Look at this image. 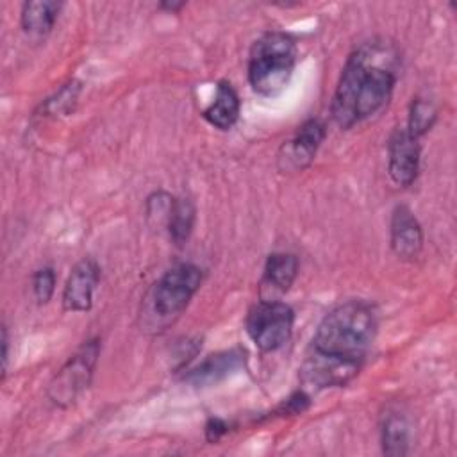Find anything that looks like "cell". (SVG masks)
Returning a JSON list of instances; mask_svg holds the SVG:
<instances>
[{
    "instance_id": "2e32d148",
    "label": "cell",
    "mask_w": 457,
    "mask_h": 457,
    "mask_svg": "<svg viewBox=\"0 0 457 457\" xmlns=\"http://www.w3.org/2000/svg\"><path fill=\"white\" fill-rule=\"evenodd\" d=\"M196 221V207L195 202L187 196H175L168 221H166V230L175 246H184L195 228Z\"/></svg>"
},
{
    "instance_id": "6da1fadb",
    "label": "cell",
    "mask_w": 457,
    "mask_h": 457,
    "mask_svg": "<svg viewBox=\"0 0 457 457\" xmlns=\"http://www.w3.org/2000/svg\"><path fill=\"white\" fill-rule=\"evenodd\" d=\"M377 330V311L366 300H348L328 311L318 323L300 366L303 386L321 391L352 382L366 361Z\"/></svg>"
},
{
    "instance_id": "7c38bea8",
    "label": "cell",
    "mask_w": 457,
    "mask_h": 457,
    "mask_svg": "<svg viewBox=\"0 0 457 457\" xmlns=\"http://www.w3.org/2000/svg\"><path fill=\"white\" fill-rule=\"evenodd\" d=\"M241 112V100L228 80H218L212 102L204 109V120L218 130H230Z\"/></svg>"
},
{
    "instance_id": "ffe728a7",
    "label": "cell",
    "mask_w": 457,
    "mask_h": 457,
    "mask_svg": "<svg viewBox=\"0 0 457 457\" xmlns=\"http://www.w3.org/2000/svg\"><path fill=\"white\" fill-rule=\"evenodd\" d=\"M55 284H57V275L52 266L37 268L32 273V293L39 305H45L52 300L55 293Z\"/></svg>"
},
{
    "instance_id": "603a6c76",
    "label": "cell",
    "mask_w": 457,
    "mask_h": 457,
    "mask_svg": "<svg viewBox=\"0 0 457 457\" xmlns=\"http://www.w3.org/2000/svg\"><path fill=\"white\" fill-rule=\"evenodd\" d=\"M7 362H9V334H7V327L2 325V378L7 373Z\"/></svg>"
},
{
    "instance_id": "9c48e42d",
    "label": "cell",
    "mask_w": 457,
    "mask_h": 457,
    "mask_svg": "<svg viewBox=\"0 0 457 457\" xmlns=\"http://www.w3.org/2000/svg\"><path fill=\"white\" fill-rule=\"evenodd\" d=\"M100 282V266L95 259H80L70 271L62 287V307L68 312H87Z\"/></svg>"
},
{
    "instance_id": "5bb4252c",
    "label": "cell",
    "mask_w": 457,
    "mask_h": 457,
    "mask_svg": "<svg viewBox=\"0 0 457 457\" xmlns=\"http://www.w3.org/2000/svg\"><path fill=\"white\" fill-rule=\"evenodd\" d=\"M62 9L61 2L55 0H30L21 5L20 23L21 29L34 36H45L48 34Z\"/></svg>"
},
{
    "instance_id": "9a60e30c",
    "label": "cell",
    "mask_w": 457,
    "mask_h": 457,
    "mask_svg": "<svg viewBox=\"0 0 457 457\" xmlns=\"http://www.w3.org/2000/svg\"><path fill=\"white\" fill-rule=\"evenodd\" d=\"M411 427L407 418L398 412H387L380 425V446L382 453L387 457H403L409 452Z\"/></svg>"
},
{
    "instance_id": "52a82bcc",
    "label": "cell",
    "mask_w": 457,
    "mask_h": 457,
    "mask_svg": "<svg viewBox=\"0 0 457 457\" xmlns=\"http://www.w3.org/2000/svg\"><path fill=\"white\" fill-rule=\"evenodd\" d=\"M327 137V127L320 118L305 120L295 134L284 141L278 152V166L284 171H302L311 166Z\"/></svg>"
},
{
    "instance_id": "5b68a950",
    "label": "cell",
    "mask_w": 457,
    "mask_h": 457,
    "mask_svg": "<svg viewBox=\"0 0 457 457\" xmlns=\"http://www.w3.org/2000/svg\"><path fill=\"white\" fill-rule=\"evenodd\" d=\"M100 352V337H91L84 341L55 371L46 389V396L55 407H70L89 387Z\"/></svg>"
},
{
    "instance_id": "7402d4cb",
    "label": "cell",
    "mask_w": 457,
    "mask_h": 457,
    "mask_svg": "<svg viewBox=\"0 0 457 457\" xmlns=\"http://www.w3.org/2000/svg\"><path fill=\"white\" fill-rule=\"evenodd\" d=\"M230 430V425L218 416H212L205 421L204 425V434H205V441L207 443H218L221 437H225Z\"/></svg>"
},
{
    "instance_id": "8fae6325",
    "label": "cell",
    "mask_w": 457,
    "mask_h": 457,
    "mask_svg": "<svg viewBox=\"0 0 457 457\" xmlns=\"http://www.w3.org/2000/svg\"><path fill=\"white\" fill-rule=\"evenodd\" d=\"M246 361V353L243 348H228L223 352H216L205 357L198 366L186 371L184 380L195 387H205L218 384L220 380L237 373Z\"/></svg>"
},
{
    "instance_id": "cb8c5ba5",
    "label": "cell",
    "mask_w": 457,
    "mask_h": 457,
    "mask_svg": "<svg viewBox=\"0 0 457 457\" xmlns=\"http://www.w3.org/2000/svg\"><path fill=\"white\" fill-rule=\"evenodd\" d=\"M184 5H186L184 2H161V4H159L161 9H166V11H170V12H177V11H180Z\"/></svg>"
},
{
    "instance_id": "3957f363",
    "label": "cell",
    "mask_w": 457,
    "mask_h": 457,
    "mask_svg": "<svg viewBox=\"0 0 457 457\" xmlns=\"http://www.w3.org/2000/svg\"><path fill=\"white\" fill-rule=\"evenodd\" d=\"M296 41L284 30L262 32L248 54V84L266 98L282 93L293 75L296 64Z\"/></svg>"
},
{
    "instance_id": "4fadbf2b",
    "label": "cell",
    "mask_w": 457,
    "mask_h": 457,
    "mask_svg": "<svg viewBox=\"0 0 457 457\" xmlns=\"http://www.w3.org/2000/svg\"><path fill=\"white\" fill-rule=\"evenodd\" d=\"M300 262L291 252H273L266 257L261 284L275 293H287L298 277Z\"/></svg>"
},
{
    "instance_id": "8992f818",
    "label": "cell",
    "mask_w": 457,
    "mask_h": 457,
    "mask_svg": "<svg viewBox=\"0 0 457 457\" xmlns=\"http://www.w3.org/2000/svg\"><path fill=\"white\" fill-rule=\"evenodd\" d=\"M245 327L248 337L261 352H275L293 336L295 311L286 302L264 298L250 307Z\"/></svg>"
},
{
    "instance_id": "30bf717a",
    "label": "cell",
    "mask_w": 457,
    "mask_h": 457,
    "mask_svg": "<svg viewBox=\"0 0 457 457\" xmlns=\"http://www.w3.org/2000/svg\"><path fill=\"white\" fill-rule=\"evenodd\" d=\"M425 243V234L416 214L405 205H395L389 220V245L393 253L402 261H414Z\"/></svg>"
},
{
    "instance_id": "d6986e66",
    "label": "cell",
    "mask_w": 457,
    "mask_h": 457,
    "mask_svg": "<svg viewBox=\"0 0 457 457\" xmlns=\"http://www.w3.org/2000/svg\"><path fill=\"white\" fill-rule=\"evenodd\" d=\"M175 196H171L166 191H154L148 198H146V220L152 223V220H155V227H164L166 228V221L171 211Z\"/></svg>"
},
{
    "instance_id": "7a4b0ae2",
    "label": "cell",
    "mask_w": 457,
    "mask_h": 457,
    "mask_svg": "<svg viewBox=\"0 0 457 457\" xmlns=\"http://www.w3.org/2000/svg\"><path fill=\"white\" fill-rule=\"evenodd\" d=\"M398 66L400 59L391 43L371 39L359 45L346 57L332 95L334 123L348 130L380 112L393 96Z\"/></svg>"
},
{
    "instance_id": "e0dca14e",
    "label": "cell",
    "mask_w": 457,
    "mask_h": 457,
    "mask_svg": "<svg viewBox=\"0 0 457 457\" xmlns=\"http://www.w3.org/2000/svg\"><path fill=\"white\" fill-rule=\"evenodd\" d=\"M437 120V107L436 104L427 96H414L409 105V116H407V132L414 137L425 136Z\"/></svg>"
},
{
    "instance_id": "ac0fdd59",
    "label": "cell",
    "mask_w": 457,
    "mask_h": 457,
    "mask_svg": "<svg viewBox=\"0 0 457 457\" xmlns=\"http://www.w3.org/2000/svg\"><path fill=\"white\" fill-rule=\"evenodd\" d=\"M80 82L71 79L68 80L59 91H55L52 96H48L39 107L45 116H61L70 114L77 104V98L80 95Z\"/></svg>"
},
{
    "instance_id": "277c9868",
    "label": "cell",
    "mask_w": 457,
    "mask_h": 457,
    "mask_svg": "<svg viewBox=\"0 0 457 457\" xmlns=\"http://www.w3.org/2000/svg\"><path fill=\"white\" fill-rule=\"evenodd\" d=\"M204 282V270L193 262H179L166 270L146 296V309L157 327L179 318Z\"/></svg>"
},
{
    "instance_id": "44dd1931",
    "label": "cell",
    "mask_w": 457,
    "mask_h": 457,
    "mask_svg": "<svg viewBox=\"0 0 457 457\" xmlns=\"http://www.w3.org/2000/svg\"><path fill=\"white\" fill-rule=\"evenodd\" d=\"M311 407V396L300 389L295 391L293 395H289L287 398H284L273 411H270V414L266 418H284V416H296L305 412Z\"/></svg>"
},
{
    "instance_id": "ba28073f",
    "label": "cell",
    "mask_w": 457,
    "mask_h": 457,
    "mask_svg": "<svg viewBox=\"0 0 457 457\" xmlns=\"http://www.w3.org/2000/svg\"><path fill=\"white\" fill-rule=\"evenodd\" d=\"M421 146L420 139L411 136L405 127L391 132L387 141V173L400 187H409L420 175Z\"/></svg>"
}]
</instances>
